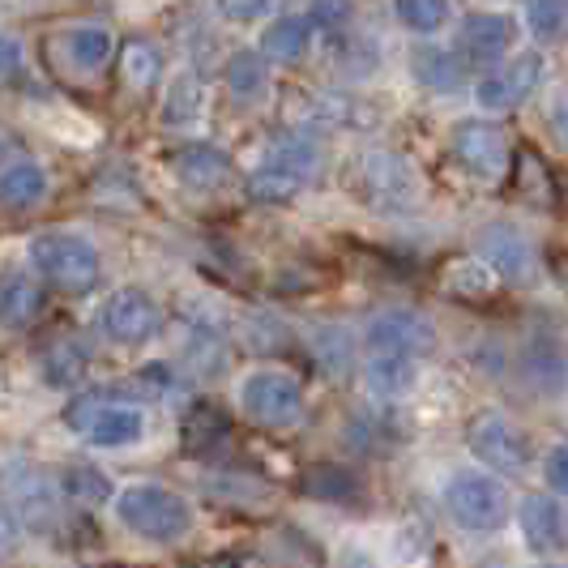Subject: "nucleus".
<instances>
[{
    "label": "nucleus",
    "mask_w": 568,
    "mask_h": 568,
    "mask_svg": "<svg viewBox=\"0 0 568 568\" xmlns=\"http://www.w3.org/2000/svg\"><path fill=\"white\" fill-rule=\"evenodd\" d=\"M30 270L60 295H90L103 278V256L78 231H39L27 244Z\"/></svg>",
    "instance_id": "nucleus-1"
},
{
    "label": "nucleus",
    "mask_w": 568,
    "mask_h": 568,
    "mask_svg": "<svg viewBox=\"0 0 568 568\" xmlns=\"http://www.w3.org/2000/svg\"><path fill=\"white\" fill-rule=\"evenodd\" d=\"M115 521L145 542H180L193 530V505L168 484H129L112 496Z\"/></svg>",
    "instance_id": "nucleus-2"
},
{
    "label": "nucleus",
    "mask_w": 568,
    "mask_h": 568,
    "mask_svg": "<svg viewBox=\"0 0 568 568\" xmlns=\"http://www.w3.org/2000/svg\"><path fill=\"white\" fill-rule=\"evenodd\" d=\"M316 168H321V145L308 133H286L256 163L248 193L256 201H291L295 193H304L313 184Z\"/></svg>",
    "instance_id": "nucleus-3"
},
{
    "label": "nucleus",
    "mask_w": 568,
    "mask_h": 568,
    "mask_svg": "<svg viewBox=\"0 0 568 568\" xmlns=\"http://www.w3.org/2000/svg\"><path fill=\"white\" fill-rule=\"evenodd\" d=\"M64 427L78 432L94 449H133L145 440V415L129 402H99V394H78L64 406Z\"/></svg>",
    "instance_id": "nucleus-4"
},
{
    "label": "nucleus",
    "mask_w": 568,
    "mask_h": 568,
    "mask_svg": "<svg viewBox=\"0 0 568 568\" xmlns=\"http://www.w3.org/2000/svg\"><path fill=\"white\" fill-rule=\"evenodd\" d=\"M240 410L256 427H295L304 419V385L278 368H256L240 381Z\"/></svg>",
    "instance_id": "nucleus-5"
},
{
    "label": "nucleus",
    "mask_w": 568,
    "mask_h": 568,
    "mask_svg": "<svg viewBox=\"0 0 568 568\" xmlns=\"http://www.w3.org/2000/svg\"><path fill=\"white\" fill-rule=\"evenodd\" d=\"M445 509L466 530H500L509 517V491L491 475L466 470L445 484Z\"/></svg>",
    "instance_id": "nucleus-6"
},
{
    "label": "nucleus",
    "mask_w": 568,
    "mask_h": 568,
    "mask_svg": "<svg viewBox=\"0 0 568 568\" xmlns=\"http://www.w3.org/2000/svg\"><path fill=\"white\" fill-rule=\"evenodd\" d=\"M94 325L115 346H145V342L163 329V308L145 295L142 286H120V291H112L103 300Z\"/></svg>",
    "instance_id": "nucleus-7"
},
{
    "label": "nucleus",
    "mask_w": 568,
    "mask_h": 568,
    "mask_svg": "<svg viewBox=\"0 0 568 568\" xmlns=\"http://www.w3.org/2000/svg\"><path fill=\"white\" fill-rule=\"evenodd\" d=\"M364 189L372 205L385 214H406L419 205V175L402 154H389V150H376L364 159Z\"/></svg>",
    "instance_id": "nucleus-8"
},
{
    "label": "nucleus",
    "mask_w": 568,
    "mask_h": 568,
    "mask_svg": "<svg viewBox=\"0 0 568 568\" xmlns=\"http://www.w3.org/2000/svg\"><path fill=\"white\" fill-rule=\"evenodd\" d=\"M368 351L372 355H406V359H419L436 351V329L432 321L410 308H389V313L372 316L368 325Z\"/></svg>",
    "instance_id": "nucleus-9"
},
{
    "label": "nucleus",
    "mask_w": 568,
    "mask_h": 568,
    "mask_svg": "<svg viewBox=\"0 0 568 568\" xmlns=\"http://www.w3.org/2000/svg\"><path fill=\"white\" fill-rule=\"evenodd\" d=\"M470 454L479 457L484 466L500 470V475H521L526 462H530V445L521 440V432L513 424H505L500 415H479L470 424V436H466Z\"/></svg>",
    "instance_id": "nucleus-10"
},
{
    "label": "nucleus",
    "mask_w": 568,
    "mask_h": 568,
    "mask_svg": "<svg viewBox=\"0 0 568 568\" xmlns=\"http://www.w3.org/2000/svg\"><path fill=\"white\" fill-rule=\"evenodd\" d=\"M454 154L462 168H470L475 175H500L509 168V142L500 133V124H484V120H462L454 133Z\"/></svg>",
    "instance_id": "nucleus-11"
},
{
    "label": "nucleus",
    "mask_w": 568,
    "mask_h": 568,
    "mask_svg": "<svg viewBox=\"0 0 568 568\" xmlns=\"http://www.w3.org/2000/svg\"><path fill=\"white\" fill-rule=\"evenodd\" d=\"M539 78H542V57L539 52H526V57L513 60L509 69L484 78L479 90H475V99H479L484 112H513L530 90H539Z\"/></svg>",
    "instance_id": "nucleus-12"
},
{
    "label": "nucleus",
    "mask_w": 568,
    "mask_h": 568,
    "mask_svg": "<svg viewBox=\"0 0 568 568\" xmlns=\"http://www.w3.org/2000/svg\"><path fill=\"white\" fill-rule=\"evenodd\" d=\"M479 253H484L487 270L500 274L505 283L530 278V244L513 227H505V223H496V227H487L484 235H479Z\"/></svg>",
    "instance_id": "nucleus-13"
},
{
    "label": "nucleus",
    "mask_w": 568,
    "mask_h": 568,
    "mask_svg": "<svg viewBox=\"0 0 568 568\" xmlns=\"http://www.w3.org/2000/svg\"><path fill=\"white\" fill-rule=\"evenodd\" d=\"M48 193H52V180H48L43 163L18 159V163L0 168V205L4 210H34L48 201Z\"/></svg>",
    "instance_id": "nucleus-14"
},
{
    "label": "nucleus",
    "mask_w": 568,
    "mask_h": 568,
    "mask_svg": "<svg viewBox=\"0 0 568 568\" xmlns=\"http://www.w3.org/2000/svg\"><path fill=\"white\" fill-rule=\"evenodd\" d=\"M171 168H175L180 184H189L197 193H210V189H219V184L231 180V159L227 150H219V145H184L171 159Z\"/></svg>",
    "instance_id": "nucleus-15"
},
{
    "label": "nucleus",
    "mask_w": 568,
    "mask_h": 568,
    "mask_svg": "<svg viewBox=\"0 0 568 568\" xmlns=\"http://www.w3.org/2000/svg\"><path fill=\"white\" fill-rule=\"evenodd\" d=\"M513 48L509 13H470L462 22V52L470 60H496Z\"/></svg>",
    "instance_id": "nucleus-16"
},
{
    "label": "nucleus",
    "mask_w": 568,
    "mask_h": 568,
    "mask_svg": "<svg viewBox=\"0 0 568 568\" xmlns=\"http://www.w3.org/2000/svg\"><path fill=\"white\" fill-rule=\"evenodd\" d=\"M517 530H521V539H526L530 551H551V547H560V539H565V517L556 509V500L526 496L517 505Z\"/></svg>",
    "instance_id": "nucleus-17"
},
{
    "label": "nucleus",
    "mask_w": 568,
    "mask_h": 568,
    "mask_svg": "<svg viewBox=\"0 0 568 568\" xmlns=\"http://www.w3.org/2000/svg\"><path fill=\"white\" fill-rule=\"evenodd\" d=\"M39 308H43V291L30 274H18V270L0 274V329H13V334L27 329Z\"/></svg>",
    "instance_id": "nucleus-18"
},
{
    "label": "nucleus",
    "mask_w": 568,
    "mask_h": 568,
    "mask_svg": "<svg viewBox=\"0 0 568 568\" xmlns=\"http://www.w3.org/2000/svg\"><path fill=\"white\" fill-rule=\"evenodd\" d=\"M64 57L78 73H103L108 60L115 57V39L108 27H94V22H82V27L64 30Z\"/></svg>",
    "instance_id": "nucleus-19"
},
{
    "label": "nucleus",
    "mask_w": 568,
    "mask_h": 568,
    "mask_svg": "<svg viewBox=\"0 0 568 568\" xmlns=\"http://www.w3.org/2000/svg\"><path fill=\"white\" fill-rule=\"evenodd\" d=\"M308 43H313V22L300 18V13H286V18L265 27V34H261V57L274 60V64H295V60L308 57Z\"/></svg>",
    "instance_id": "nucleus-20"
},
{
    "label": "nucleus",
    "mask_w": 568,
    "mask_h": 568,
    "mask_svg": "<svg viewBox=\"0 0 568 568\" xmlns=\"http://www.w3.org/2000/svg\"><path fill=\"white\" fill-rule=\"evenodd\" d=\"M227 90L235 103H261L270 90V60L261 52H235L227 60Z\"/></svg>",
    "instance_id": "nucleus-21"
},
{
    "label": "nucleus",
    "mask_w": 568,
    "mask_h": 568,
    "mask_svg": "<svg viewBox=\"0 0 568 568\" xmlns=\"http://www.w3.org/2000/svg\"><path fill=\"white\" fill-rule=\"evenodd\" d=\"M201 108H205V90L193 73H180L171 78L168 94H163V124L168 129H189L201 120Z\"/></svg>",
    "instance_id": "nucleus-22"
},
{
    "label": "nucleus",
    "mask_w": 568,
    "mask_h": 568,
    "mask_svg": "<svg viewBox=\"0 0 568 568\" xmlns=\"http://www.w3.org/2000/svg\"><path fill=\"white\" fill-rule=\"evenodd\" d=\"M415 381H419L415 359H406V355H372L368 364L372 394H381V398H406L415 389Z\"/></svg>",
    "instance_id": "nucleus-23"
},
{
    "label": "nucleus",
    "mask_w": 568,
    "mask_h": 568,
    "mask_svg": "<svg viewBox=\"0 0 568 568\" xmlns=\"http://www.w3.org/2000/svg\"><path fill=\"white\" fill-rule=\"evenodd\" d=\"M60 484V496L64 500H73V505H85V509H94V505H108L115 491H112V479L99 470V466H69L64 475L57 479Z\"/></svg>",
    "instance_id": "nucleus-24"
},
{
    "label": "nucleus",
    "mask_w": 568,
    "mask_h": 568,
    "mask_svg": "<svg viewBox=\"0 0 568 568\" xmlns=\"http://www.w3.org/2000/svg\"><path fill=\"white\" fill-rule=\"evenodd\" d=\"M526 376L539 385L542 394H560L568 385V364H565V351L556 342L539 338L530 351H526Z\"/></svg>",
    "instance_id": "nucleus-25"
},
{
    "label": "nucleus",
    "mask_w": 568,
    "mask_h": 568,
    "mask_svg": "<svg viewBox=\"0 0 568 568\" xmlns=\"http://www.w3.org/2000/svg\"><path fill=\"white\" fill-rule=\"evenodd\" d=\"M521 13L539 43L568 39V0H521Z\"/></svg>",
    "instance_id": "nucleus-26"
},
{
    "label": "nucleus",
    "mask_w": 568,
    "mask_h": 568,
    "mask_svg": "<svg viewBox=\"0 0 568 568\" xmlns=\"http://www.w3.org/2000/svg\"><path fill=\"white\" fill-rule=\"evenodd\" d=\"M82 376H85L82 346H73V342H57V346L43 355V381H48L52 389H73Z\"/></svg>",
    "instance_id": "nucleus-27"
},
{
    "label": "nucleus",
    "mask_w": 568,
    "mask_h": 568,
    "mask_svg": "<svg viewBox=\"0 0 568 568\" xmlns=\"http://www.w3.org/2000/svg\"><path fill=\"white\" fill-rule=\"evenodd\" d=\"M415 78L440 94H449L462 82V64L440 48H424V52H415Z\"/></svg>",
    "instance_id": "nucleus-28"
},
{
    "label": "nucleus",
    "mask_w": 568,
    "mask_h": 568,
    "mask_svg": "<svg viewBox=\"0 0 568 568\" xmlns=\"http://www.w3.org/2000/svg\"><path fill=\"white\" fill-rule=\"evenodd\" d=\"M304 491L316 496V500H351L355 491H359V479L351 475V470H342V466H313L308 475H304Z\"/></svg>",
    "instance_id": "nucleus-29"
},
{
    "label": "nucleus",
    "mask_w": 568,
    "mask_h": 568,
    "mask_svg": "<svg viewBox=\"0 0 568 568\" xmlns=\"http://www.w3.org/2000/svg\"><path fill=\"white\" fill-rule=\"evenodd\" d=\"M398 22L415 34H432L449 22V0H394Z\"/></svg>",
    "instance_id": "nucleus-30"
},
{
    "label": "nucleus",
    "mask_w": 568,
    "mask_h": 568,
    "mask_svg": "<svg viewBox=\"0 0 568 568\" xmlns=\"http://www.w3.org/2000/svg\"><path fill=\"white\" fill-rule=\"evenodd\" d=\"M120 60H124V78L138 85V90L154 85L159 82V73H163V57H159V48H150V43H142V39H133Z\"/></svg>",
    "instance_id": "nucleus-31"
},
{
    "label": "nucleus",
    "mask_w": 568,
    "mask_h": 568,
    "mask_svg": "<svg viewBox=\"0 0 568 568\" xmlns=\"http://www.w3.org/2000/svg\"><path fill=\"white\" fill-rule=\"evenodd\" d=\"M351 13H355V4L351 0H313L308 4V22L321 30H338L351 22Z\"/></svg>",
    "instance_id": "nucleus-32"
},
{
    "label": "nucleus",
    "mask_w": 568,
    "mask_h": 568,
    "mask_svg": "<svg viewBox=\"0 0 568 568\" xmlns=\"http://www.w3.org/2000/svg\"><path fill=\"white\" fill-rule=\"evenodd\" d=\"M274 4H278V0H219V13H223L227 22H256V18H265Z\"/></svg>",
    "instance_id": "nucleus-33"
},
{
    "label": "nucleus",
    "mask_w": 568,
    "mask_h": 568,
    "mask_svg": "<svg viewBox=\"0 0 568 568\" xmlns=\"http://www.w3.org/2000/svg\"><path fill=\"white\" fill-rule=\"evenodd\" d=\"M542 479H547L551 491L568 496V445H556V449L547 454V462H542Z\"/></svg>",
    "instance_id": "nucleus-34"
},
{
    "label": "nucleus",
    "mask_w": 568,
    "mask_h": 568,
    "mask_svg": "<svg viewBox=\"0 0 568 568\" xmlns=\"http://www.w3.org/2000/svg\"><path fill=\"white\" fill-rule=\"evenodd\" d=\"M22 64H27V48H22L13 34H4V30H0V82L18 78V73H22Z\"/></svg>",
    "instance_id": "nucleus-35"
},
{
    "label": "nucleus",
    "mask_w": 568,
    "mask_h": 568,
    "mask_svg": "<svg viewBox=\"0 0 568 568\" xmlns=\"http://www.w3.org/2000/svg\"><path fill=\"white\" fill-rule=\"evenodd\" d=\"M22 547V521L13 517V509L0 505V556H13Z\"/></svg>",
    "instance_id": "nucleus-36"
},
{
    "label": "nucleus",
    "mask_w": 568,
    "mask_h": 568,
    "mask_svg": "<svg viewBox=\"0 0 568 568\" xmlns=\"http://www.w3.org/2000/svg\"><path fill=\"white\" fill-rule=\"evenodd\" d=\"M551 133L568 145V94H556V99H551Z\"/></svg>",
    "instance_id": "nucleus-37"
},
{
    "label": "nucleus",
    "mask_w": 568,
    "mask_h": 568,
    "mask_svg": "<svg viewBox=\"0 0 568 568\" xmlns=\"http://www.w3.org/2000/svg\"><path fill=\"white\" fill-rule=\"evenodd\" d=\"M4 154H9V142H4V138H0V163H4Z\"/></svg>",
    "instance_id": "nucleus-38"
}]
</instances>
